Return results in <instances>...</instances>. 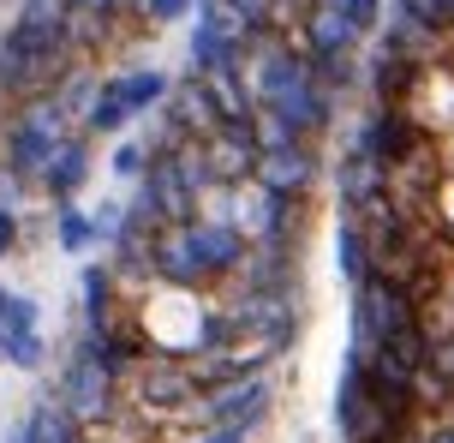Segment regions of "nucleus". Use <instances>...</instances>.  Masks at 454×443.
Segmentation results:
<instances>
[{"mask_svg":"<svg viewBox=\"0 0 454 443\" xmlns=\"http://www.w3.org/2000/svg\"><path fill=\"white\" fill-rule=\"evenodd\" d=\"M78 60V48L67 43V24H24L12 19L0 30V108L24 102V96L54 91V78Z\"/></svg>","mask_w":454,"mask_h":443,"instance_id":"1","label":"nucleus"},{"mask_svg":"<svg viewBox=\"0 0 454 443\" xmlns=\"http://www.w3.org/2000/svg\"><path fill=\"white\" fill-rule=\"evenodd\" d=\"M78 132L54 96H24L0 108V174H12L19 186H36V174L48 168V156L60 150V138Z\"/></svg>","mask_w":454,"mask_h":443,"instance_id":"2","label":"nucleus"},{"mask_svg":"<svg viewBox=\"0 0 454 443\" xmlns=\"http://www.w3.org/2000/svg\"><path fill=\"white\" fill-rule=\"evenodd\" d=\"M168 84H174V78H168L161 67H126V72H108L78 132H90V138H120V132H126L132 120L156 115L161 96H168Z\"/></svg>","mask_w":454,"mask_h":443,"instance_id":"3","label":"nucleus"},{"mask_svg":"<svg viewBox=\"0 0 454 443\" xmlns=\"http://www.w3.org/2000/svg\"><path fill=\"white\" fill-rule=\"evenodd\" d=\"M419 324H425V312H419V300L407 294V281L371 270V276L353 288V353L377 348V342H395V336H407V329H419Z\"/></svg>","mask_w":454,"mask_h":443,"instance_id":"4","label":"nucleus"},{"mask_svg":"<svg viewBox=\"0 0 454 443\" xmlns=\"http://www.w3.org/2000/svg\"><path fill=\"white\" fill-rule=\"evenodd\" d=\"M275 407V377L270 366L263 372H233V377H215V384H204L198 390V401H192V414L204 425H239V431H257V425L270 420Z\"/></svg>","mask_w":454,"mask_h":443,"instance_id":"5","label":"nucleus"},{"mask_svg":"<svg viewBox=\"0 0 454 443\" xmlns=\"http://www.w3.org/2000/svg\"><path fill=\"white\" fill-rule=\"evenodd\" d=\"M54 401H60V407H67L84 431H96V425H108L114 407H120V377H114L108 366H102V360L78 342V348H72V360H67V372H60Z\"/></svg>","mask_w":454,"mask_h":443,"instance_id":"6","label":"nucleus"},{"mask_svg":"<svg viewBox=\"0 0 454 443\" xmlns=\"http://www.w3.org/2000/svg\"><path fill=\"white\" fill-rule=\"evenodd\" d=\"M192 43H185V72L198 78V72H215V67H239L246 60V43L251 30L233 12H227L222 0H198V12H192Z\"/></svg>","mask_w":454,"mask_h":443,"instance_id":"7","label":"nucleus"},{"mask_svg":"<svg viewBox=\"0 0 454 443\" xmlns=\"http://www.w3.org/2000/svg\"><path fill=\"white\" fill-rule=\"evenodd\" d=\"M198 390H204V377H198V366L180 360V353H144V360H137V384H132L137 407H156V414H192Z\"/></svg>","mask_w":454,"mask_h":443,"instance_id":"8","label":"nucleus"},{"mask_svg":"<svg viewBox=\"0 0 454 443\" xmlns=\"http://www.w3.org/2000/svg\"><path fill=\"white\" fill-rule=\"evenodd\" d=\"M198 156L209 168V186H251V168H257V132H251V120H215L198 138Z\"/></svg>","mask_w":454,"mask_h":443,"instance_id":"9","label":"nucleus"},{"mask_svg":"<svg viewBox=\"0 0 454 443\" xmlns=\"http://www.w3.org/2000/svg\"><path fill=\"white\" fill-rule=\"evenodd\" d=\"M317 180H323V162L305 138L281 144V150H257V168H251V186L275 192V198H311Z\"/></svg>","mask_w":454,"mask_h":443,"instance_id":"10","label":"nucleus"},{"mask_svg":"<svg viewBox=\"0 0 454 443\" xmlns=\"http://www.w3.org/2000/svg\"><path fill=\"white\" fill-rule=\"evenodd\" d=\"M299 48H305V60H359L364 30L347 24L329 0H305L299 6Z\"/></svg>","mask_w":454,"mask_h":443,"instance_id":"11","label":"nucleus"},{"mask_svg":"<svg viewBox=\"0 0 454 443\" xmlns=\"http://www.w3.org/2000/svg\"><path fill=\"white\" fill-rule=\"evenodd\" d=\"M419 138H425V126H419L401 102H371V115L359 120V132H353L347 150H364V156H377V162H401Z\"/></svg>","mask_w":454,"mask_h":443,"instance_id":"12","label":"nucleus"},{"mask_svg":"<svg viewBox=\"0 0 454 443\" xmlns=\"http://www.w3.org/2000/svg\"><path fill=\"white\" fill-rule=\"evenodd\" d=\"M185 233H192V252H198V264L209 270V281L239 276V264H246V252H251L246 228H233L227 216H192Z\"/></svg>","mask_w":454,"mask_h":443,"instance_id":"13","label":"nucleus"},{"mask_svg":"<svg viewBox=\"0 0 454 443\" xmlns=\"http://www.w3.org/2000/svg\"><path fill=\"white\" fill-rule=\"evenodd\" d=\"M90 168H96V156H90V132H67V138H60V150L48 156V168L36 174V186L48 192V204H67V198H78V192H84Z\"/></svg>","mask_w":454,"mask_h":443,"instance_id":"14","label":"nucleus"},{"mask_svg":"<svg viewBox=\"0 0 454 443\" xmlns=\"http://www.w3.org/2000/svg\"><path fill=\"white\" fill-rule=\"evenodd\" d=\"M335 198H340V216L371 210L377 198H388V162L364 156V150H347L335 168Z\"/></svg>","mask_w":454,"mask_h":443,"instance_id":"15","label":"nucleus"},{"mask_svg":"<svg viewBox=\"0 0 454 443\" xmlns=\"http://www.w3.org/2000/svg\"><path fill=\"white\" fill-rule=\"evenodd\" d=\"M198 84H204L209 108L215 120H251L257 115V96L246 84V67H215V72H198Z\"/></svg>","mask_w":454,"mask_h":443,"instance_id":"16","label":"nucleus"},{"mask_svg":"<svg viewBox=\"0 0 454 443\" xmlns=\"http://www.w3.org/2000/svg\"><path fill=\"white\" fill-rule=\"evenodd\" d=\"M419 78H425V67H419V60H407V54H401V48H377V54H371V96H377V102H401V108H407V96H412V84H419Z\"/></svg>","mask_w":454,"mask_h":443,"instance_id":"17","label":"nucleus"},{"mask_svg":"<svg viewBox=\"0 0 454 443\" xmlns=\"http://www.w3.org/2000/svg\"><path fill=\"white\" fill-rule=\"evenodd\" d=\"M114 300H120V281H114L108 257L102 264H84V276H78V305H84V329H108L114 324Z\"/></svg>","mask_w":454,"mask_h":443,"instance_id":"18","label":"nucleus"},{"mask_svg":"<svg viewBox=\"0 0 454 443\" xmlns=\"http://www.w3.org/2000/svg\"><path fill=\"white\" fill-rule=\"evenodd\" d=\"M24 443H84V425L72 420L54 396H43L24 414Z\"/></svg>","mask_w":454,"mask_h":443,"instance_id":"19","label":"nucleus"},{"mask_svg":"<svg viewBox=\"0 0 454 443\" xmlns=\"http://www.w3.org/2000/svg\"><path fill=\"white\" fill-rule=\"evenodd\" d=\"M335 270L347 276V288H359L364 276H371V246H364V233L353 216H340V228H335Z\"/></svg>","mask_w":454,"mask_h":443,"instance_id":"20","label":"nucleus"},{"mask_svg":"<svg viewBox=\"0 0 454 443\" xmlns=\"http://www.w3.org/2000/svg\"><path fill=\"white\" fill-rule=\"evenodd\" d=\"M54 246L60 252H90L96 246V222H90V210H78V198L54 204Z\"/></svg>","mask_w":454,"mask_h":443,"instance_id":"21","label":"nucleus"},{"mask_svg":"<svg viewBox=\"0 0 454 443\" xmlns=\"http://www.w3.org/2000/svg\"><path fill=\"white\" fill-rule=\"evenodd\" d=\"M395 6H401V12H412L419 24H431V30H442V36L454 30V0H395Z\"/></svg>","mask_w":454,"mask_h":443,"instance_id":"22","label":"nucleus"},{"mask_svg":"<svg viewBox=\"0 0 454 443\" xmlns=\"http://www.w3.org/2000/svg\"><path fill=\"white\" fill-rule=\"evenodd\" d=\"M108 168L120 174V180H137V174L150 168V150H144V138H120V144H114V156H108Z\"/></svg>","mask_w":454,"mask_h":443,"instance_id":"23","label":"nucleus"},{"mask_svg":"<svg viewBox=\"0 0 454 443\" xmlns=\"http://www.w3.org/2000/svg\"><path fill=\"white\" fill-rule=\"evenodd\" d=\"M198 12V0H137V19H150V24H180Z\"/></svg>","mask_w":454,"mask_h":443,"instance_id":"24","label":"nucleus"},{"mask_svg":"<svg viewBox=\"0 0 454 443\" xmlns=\"http://www.w3.org/2000/svg\"><path fill=\"white\" fill-rule=\"evenodd\" d=\"M90 222H96V246H108L126 222V198H102V210H90Z\"/></svg>","mask_w":454,"mask_h":443,"instance_id":"25","label":"nucleus"},{"mask_svg":"<svg viewBox=\"0 0 454 443\" xmlns=\"http://www.w3.org/2000/svg\"><path fill=\"white\" fill-rule=\"evenodd\" d=\"M19 240H24V222H19V204H0V264L19 252Z\"/></svg>","mask_w":454,"mask_h":443,"instance_id":"26","label":"nucleus"},{"mask_svg":"<svg viewBox=\"0 0 454 443\" xmlns=\"http://www.w3.org/2000/svg\"><path fill=\"white\" fill-rule=\"evenodd\" d=\"M246 438H251V431H239V425H204L192 443H246Z\"/></svg>","mask_w":454,"mask_h":443,"instance_id":"27","label":"nucleus"},{"mask_svg":"<svg viewBox=\"0 0 454 443\" xmlns=\"http://www.w3.org/2000/svg\"><path fill=\"white\" fill-rule=\"evenodd\" d=\"M425 443H454V425H431V431H425Z\"/></svg>","mask_w":454,"mask_h":443,"instance_id":"28","label":"nucleus"},{"mask_svg":"<svg viewBox=\"0 0 454 443\" xmlns=\"http://www.w3.org/2000/svg\"><path fill=\"white\" fill-rule=\"evenodd\" d=\"M0 300H6V288H0Z\"/></svg>","mask_w":454,"mask_h":443,"instance_id":"29","label":"nucleus"}]
</instances>
